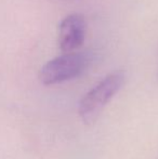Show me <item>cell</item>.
<instances>
[{
  "instance_id": "cell-1",
  "label": "cell",
  "mask_w": 158,
  "mask_h": 159,
  "mask_svg": "<svg viewBox=\"0 0 158 159\" xmlns=\"http://www.w3.org/2000/svg\"><path fill=\"white\" fill-rule=\"evenodd\" d=\"M124 84V73L115 71L95 84L79 102L78 111L84 124L88 126L94 124L103 108L118 93Z\"/></svg>"
},
{
  "instance_id": "cell-3",
  "label": "cell",
  "mask_w": 158,
  "mask_h": 159,
  "mask_svg": "<svg viewBox=\"0 0 158 159\" xmlns=\"http://www.w3.org/2000/svg\"><path fill=\"white\" fill-rule=\"evenodd\" d=\"M87 22L80 13L70 14L59 26V47L63 53L74 52L86 39Z\"/></svg>"
},
{
  "instance_id": "cell-2",
  "label": "cell",
  "mask_w": 158,
  "mask_h": 159,
  "mask_svg": "<svg viewBox=\"0 0 158 159\" xmlns=\"http://www.w3.org/2000/svg\"><path fill=\"white\" fill-rule=\"evenodd\" d=\"M90 64L86 52H66L46 63L41 67L39 79L46 86L61 84L81 75Z\"/></svg>"
}]
</instances>
